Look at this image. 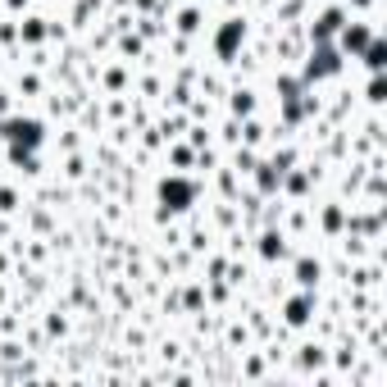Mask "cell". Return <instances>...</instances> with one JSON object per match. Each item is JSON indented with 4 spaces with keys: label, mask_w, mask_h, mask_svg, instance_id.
<instances>
[{
    "label": "cell",
    "mask_w": 387,
    "mask_h": 387,
    "mask_svg": "<svg viewBox=\"0 0 387 387\" xmlns=\"http://www.w3.org/2000/svg\"><path fill=\"white\" fill-rule=\"evenodd\" d=\"M369 42H374V27L369 23H355V27H346V32H342L346 51H360V46H369Z\"/></svg>",
    "instance_id": "6da1fadb"
},
{
    "label": "cell",
    "mask_w": 387,
    "mask_h": 387,
    "mask_svg": "<svg viewBox=\"0 0 387 387\" xmlns=\"http://www.w3.org/2000/svg\"><path fill=\"white\" fill-rule=\"evenodd\" d=\"M237 37H246V23H241V18H228V27L219 32V55H232Z\"/></svg>",
    "instance_id": "7a4b0ae2"
},
{
    "label": "cell",
    "mask_w": 387,
    "mask_h": 387,
    "mask_svg": "<svg viewBox=\"0 0 387 387\" xmlns=\"http://www.w3.org/2000/svg\"><path fill=\"white\" fill-rule=\"evenodd\" d=\"M364 64H369V69H374V73H379V69H383V46H379V42H374V46H369V55H364Z\"/></svg>",
    "instance_id": "3957f363"
}]
</instances>
